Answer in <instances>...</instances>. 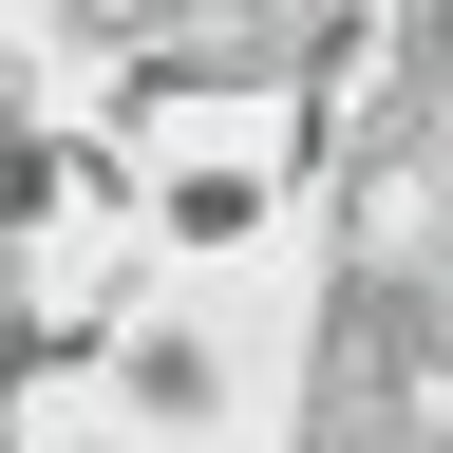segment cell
Listing matches in <instances>:
<instances>
[{"label": "cell", "mask_w": 453, "mask_h": 453, "mask_svg": "<svg viewBox=\"0 0 453 453\" xmlns=\"http://www.w3.org/2000/svg\"><path fill=\"white\" fill-rule=\"evenodd\" d=\"M113 396H133L151 434H208L226 416V340L208 321H113Z\"/></svg>", "instance_id": "1"}]
</instances>
